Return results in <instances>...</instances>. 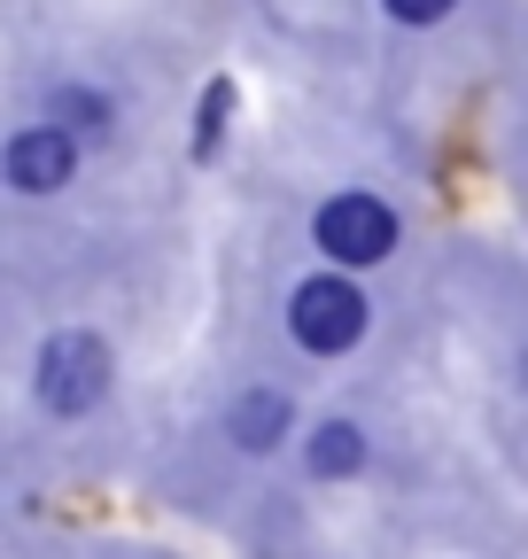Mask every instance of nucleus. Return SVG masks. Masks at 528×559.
Instances as JSON below:
<instances>
[{
  "label": "nucleus",
  "instance_id": "0eeeda50",
  "mask_svg": "<svg viewBox=\"0 0 528 559\" xmlns=\"http://www.w3.org/2000/svg\"><path fill=\"white\" fill-rule=\"evenodd\" d=\"M303 466H311L319 481H343V474H358V466H365V436L350 428V419H319L311 443H303Z\"/></svg>",
  "mask_w": 528,
  "mask_h": 559
},
{
  "label": "nucleus",
  "instance_id": "f03ea898",
  "mask_svg": "<svg viewBox=\"0 0 528 559\" xmlns=\"http://www.w3.org/2000/svg\"><path fill=\"white\" fill-rule=\"evenodd\" d=\"M288 334H296V349H311V358H343V349L365 334V296H358V280L311 272L303 288L288 296Z\"/></svg>",
  "mask_w": 528,
  "mask_h": 559
},
{
  "label": "nucleus",
  "instance_id": "f257e3e1",
  "mask_svg": "<svg viewBox=\"0 0 528 559\" xmlns=\"http://www.w3.org/2000/svg\"><path fill=\"white\" fill-rule=\"evenodd\" d=\"M109 373H117L109 366V342L94 326H62V334L39 342V358H32V396L55 419H86L109 396Z\"/></svg>",
  "mask_w": 528,
  "mask_h": 559
},
{
  "label": "nucleus",
  "instance_id": "39448f33",
  "mask_svg": "<svg viewBox=\"0 0 528 559\" xmlns=\"http://www.w3.org/2000/svg\"><path fill=\"white\" fill-rule=\"evenodd\" d=\"M288 428H296V404H288L280 389H241L233 412H226V436H233V451H249V459L280 451Z\"/></svg>",
  "mask_w": 528,
  "mask_h": 559
},
{
  "label": "nucleus",
  "instance_id": "6e6552de",
  "mask_svg": "<svg viewBox=\"0 0 528 559\" xmlns=\"http://www.w3.org/2000/svg\"><path fill=\"white\" fill-rule=\"evenodd\" d=\"M226 117H233V79H211L203 109H194V132H187V156H194V164H211V156L226 148Z\"/></svg>",
  "mask_w": 528,
  "mask_h": 559
},
{
  "label": "nucleus",
  "instance_id": "7ed1b4c3",
  "mask_svg": "<svg viewBox=\"0 0 528 559\" xmlns=\"http://www.w3.org/2000/svg\"><path fill=\"white\" fill-rule=\"evenodd\" d=\"M396 210L381 202V194H335V202H319V218H311V241L326 249V264H343V272H365V264H381L388 249H396Z\"/></svg>",
  "mask_w": 528,
  "mask_h": 559
},
{
  "label": "nucleus",
  "instance_id": "20e7f679",
  "mask_svg": "<svg viewBox=\"0 0 528 559\" xmlns=\"http://www.w3.org/2000/svg\"><path fill=\"white\" fill-rule=\"evenodd\" d=\"M79 171V132H62L55 117L47 124H24L9 148H0V179H9L16 194H62Z\"/></svg>",
  "mask_w": 528,
  "mask_h": 559
},
{
  "label": "nucleus",
  "instance_id": "423d86ee",
  "mask_svg": "<svg viewBox=\"0 0 528 559\" xmlns=\"http://www.w3.org/2000/svg\"><path fill=\"white\" fill-rule=\"evenodd\" d=\"M47 117H55L62 132H79V140H109V132H117V102H109L101 86H79V79L47 94Z\"/></svg>",
  "mask_w": 528,
  "mask_h": 559
},
{
  "label": "nucleus",
  "instance_id": "9d476101",
  "mask_svg": "<svg viewBox=\"0 0 528 559\" xmlns=\"http://www.w3.org/2000/svg\"><path fill=\"white\" fill-rule=\"evenodd\" d=\"M520 381H528V358H520Z\"/></svg>",
  "mask_w": 528,
  "mask_h": 559
},
{
  "label": "nucleus",
  "instance_id": "1a4fd4ad",
  "mask_svg": "<svg viewBox=\"0 0 528 559\" xmlns=\"http://www.w3.org/2000/svg\"><path fill=\"white\" fill-rule=\"evenodd\" d=\"M381 9H388L396 24H443V16L458 9V0H381Z\"/></svg>",
  "mask_w": 528,
  "mask_h": 559
}]
</instances>
